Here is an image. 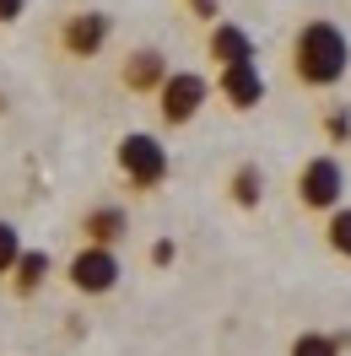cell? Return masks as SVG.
<instances>
[{
    "label": "cell",
    "instance_id": "cell-14",
    "mask_svg": "<svg viewBox=\"0 0 351 356\" xmlns=\"http://www.w3.org/2000/svg\"><path fill=\"white\" fill-rule=\"evenodd\" d=\"M325 243L341 254V259H351V205H335L325 222Z\"/></svg>",
    "mask_w": 351,
    "mask_h": 356
},
{
    "label": "cell",
    "instance_id": "cell-1",
    "mask_svg": "<svg viewBox=\"0 0 351 356\" xmlns=\"http://www.w3.org/2000/svg\"><path fill=\"white\" fill-rule=\"evenodd\" d=\"M351 70V38L341 33V27L329 22V17H319V22H303V33L292 38V76L303 81V87H341Z\"/></svg>",
    "mask_w": 351,
    "mask_h": 356
},
{
    "label": "cell",
    "instance_id": "cell-10",
    "mask_svg": "<svg viewBox=\"0 0 351 356\" xmlns=\"http://www.w3.org/2000/svg\"><path fill=\"white\" fill-rule=\"evenodd\" d=\"M205 49H211V60H217L221 70H227V65H243V60H254V38H249V27H238V22H217Z\"/></svg>",
    "mask_w": 351,
    "mask_h": 356
},
{
    "label": "cell",
    "instance_id": "cell-8",
    "mask_svg": "<svg viewBox=\"0 0 351 356\" xmlns=\"http://www.w3.org/2000/svg\"><path fill=\"white\" fill-rule=\"evenodd\" d=\"M119 81L130 92H157L168 81V54L162 49H135L130 60H125V70H119Z\"/></svg>",
    "mask_w": 351,
    "mask_h": 356
},
{
    "label": "cell",
    "instance_id": "cell-12",
    "mask_svg": "<svg viewBox=\"0 0 351 356\" xmlns=\"http://www.w3.org/2000/svg\"><path fill=\"white\" fill-rule=\"evenodd\" d=\"M227 195H233V205H243V211H254L265 195V173L254 168V162H243V168H233V178H227Z\"/></svg>",
    "mask_w": 351,
    "mask_h": 356
},
{
    "label": "cell",
    "instance_id": "cell-2",
    "mask_svg": "<svg viewBox=\"0 0 351 356\" xmlns=\"http://www.w3.org/2000/svg\"><path fill=\"white\" fill-rule=\"evenodd\" d=\"M114 156H119V173L130 178L135 189H162V184H168V168H173V162H168V146L146 130H130Z\"/></svg>",
    "mask_w": 351,
    "mask_h": 356
},
{
    "label": "cell",
    "instance_id": "cell-9",
    "mask_svg": "<svg viewBox=\"0 0 351 356\" xmlns=\"http://www.w3.org/2000/svg\"><path fill=\"white\" fill-rule=\"evenodd\" d=\"M125 232H130L125 205H92L87 216H81V238H87V243H98V248H114Z\"/></svg>",
    "mask_w": 351,
    "mask_h": 356
},
{
    "label": "cell",
    "instance_id": "cell-5",
    "mask_svg": "<svg viewBox=\"0 0 351 356\" xmlns=\"http://www.w3.org/2000/svg\"><path fill=\"white\" fill-rule=\"evenodd\" d=\"M119 275H125V270H119V254H114V248H98V243L76 248L70 265H65V281L81 291V297H109V291L119 286Z\"/></svg>",
    "mask_w": 351,
    "mask_h": 356
},
{
    "label": "cell",
    "instance_id": "cell-15",
    "mask_svg": "<svg viewBox=\"0 0 351 356\" xmlns=\"http://www.w3.org/2000/svg\"><path fill=\"white\" fill-rule=\"evenodd\" d=\"M22 259V232L11 222H0V275H11V265Z\"/></svg>",
    "mask_w": 351,
    "mask_h": 356
},
{
    "label": "cell",
    "instance_id": "cell-19",
    "mask_svg": "<svg viewBox=\"0 0 351 356\" xmlns=\"http://www.w3.org/2000/svg\"><path fill=\"white\" fill-rule=\"evenodd\" d=\"M195 6V17H205V22H217V0H189Z\"/></svg>",
    "mask_w": 351,
    "mask_h": 356
},
{
    "label": "cell",
    "instance_id": "cell-16",
    "mask_svg": "<svg viewBox=\"0 0 351 356\" xmlns=\"http://www.w3.org/2000/svg\"><path fill=\"white\" fill-rule=\"evenodd\" d=\"M325 135H329V140H346V135H351V113H346V108H335V113L325 119Z\"/></svg>",
    "mask_w": 351,
    "mask_h": 356
},
{
    "label": "cell",
    "instance_id": "cell-17",
    "mask_svg": "<svg viewBox=\"0 0 351 356\" xmlns=\"http://www.w3.org/2000/svg\"><path fill=\"white\" fill-rule=\"evenodd\" d=\"M173 254H178L173 238H157V243H152V265H173Z\"/></svg>",
    "mask_w": 351,
    "mask_h": 356
},
{
    "label": "cell",
    "instance_id": "cell-3",
    "mask_svg": "<svg viewBox=\"0 0 351 356\" xmlns=\"http://www.w3.org/2000/svg\"><path fill=\"white\" fill-rule=\"evenodd\" d=\"M205 97H211V81L200 70H168V81L157 87V113H162V124L178 130L205 108Z\"/></svg>",
    "mask_w": 351,
    "mask_h": 356
},
{
    "label": "cell",
    "instance_id": "cell-6",
    "mask_svg": "<svg viewBox=\"0 0 351 356\" xmlns=\"http://www.w3.org/2000/svg\"><path fill=\"white\" fill-rule=\"evenodd\" d=\"M109 33H114V17H103V11H76V17H65V27H60V49H65L70 60H98L103 44H109Z\"/></svg>",
    "mask_w": 351,
    "mask_h": 356
},
{
    "label": "cell",
    "instance_id": "cell-18",
    "mask_svg": "<svg viewBox=\"0 0 351 356\" xmlns=\"http://www.w3.org/2000/svg\"><path fill=\"white\" fill-rule=\"evenodd\" d=\"M27 11V0H0V22H17Z\"/></svg>",
    "mask_w": 351,
    "mask_h": 356
},
{
    "label": "cell",
    "instance_id": "cell-4",
    "mask_svg": "<svg viewBox=\"0 0 351 356\" xmlns=\"http://www.w3.org/2000/svg\"><path fill=\"white\" fill-rule=\"evenodd\" d=\"M341 195H346V168H341L329 152L308 156L303 173H297V200H303L308 211H325L329 216V211L341 205Z\"/></svg>",
    "mask_w": 351,
    "mask_h": 356
},
{
    "label": "cell",
    "instance_id": "cell-7",
    "mask_svg": "<svg viewBox=\"0 0 351 356\" xmlns=\"http://www.w3.org/2000/svg\"><path fill=\"white\" fill-rule=\"evenodd\" d=\"M221 97L233 103V108H260L265 97V76L254 60H243V65H227L221 70Z\"/></svg>",
    "mask_w": 351,
    "mask_h": 356
},
{
    "label": "cell",
    "instance_id": "cell-11",
    "mask_svg": "<svg viewBox=\"0 0 351 356\" xmlns=\"http://www.w3.org/2000/svg\"><path fill=\"white\" fill-rule=\"evenodd\" d=\"M49 270H54V259H49L44 248H22V259L11 265V291H17V297H33V291L49 281Z\"/></svg>",
    "mask_w": 351,
    "mask_h": 356
},
{
    "label": "cell",
    "instance_id": "cell-13",
    "mask_svg": "<svg viewBox=\"0 0 351 356\" xmlns=\"http://www.w3.org/2000/svg\"><path fill=\"white\" fill-rule=\"evenodd\" d=\"M341 346H346V334H325V330H308L292 340V351L286 356H341Z\"/></svg>",
    "mask_w": 351,
    "mask_h": 356
}]
</instances>
